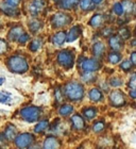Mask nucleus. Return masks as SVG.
I'll return each instance as SVG.
<instances>
[{"label":"nucleus","instance_id":"4","mask_svg":"<svg viewBox=\"0 0 136 149\" xmlns=\"http://www.w3.org/2000/svg\"><path fill=\"white\" fill-rule=\"evenodd\" d=\"M58 63L66 69L72 68L74 63V54L70 50H62L58 53Z\"/></svg>","mask_w":136,"mask_h":149},{"label":"nucleus","instance_id":"16","mask_svg":"<svg viewBox=\"0 0 136 149\" xmlns=\"http://www.w3.org/2000/svg\"><path fill=\"white\" fill-rule=\"evenodd\" d=\"M58 3L61 9L71 10L76 8V6L79 3V0H59Z\"/></svg>","mask_w":136,"mask_h":149},{"label":"nucleus","instance_id":"18","mask_svg":"<svg viewBox=\"0 0 136 149\" xmlns=\"http://www.w3.org/2000/svg\"><path fill=\"white\" fill-rule=\"evenodd\" d=\"M52 42L56 46H62L66 42V33L64 31H60L56 33L52 37Z\"/></svg>","mask_w":136,"mask_h":149},{"label":"nucleus","instance_id":"29","mask_svg":"<svg viewBox=\"0 0 136 149\" xmlns=\"http://www.w3.org/2000/svg\"><path fill=\"white\" fill-rule=\"evenodd\" d=\"M72 112H74V107L70 106V104H64V106L61 107L59 110L60 115H61V116H64V117L70 115Z\"/></svg>","mask_w":136,"mask_h":149},{"label":"nucleus","instance_id":"25","mask_svg":"<svg viewBox=\"0 0 136 149\" xmlns=\"http://www.w3.org/2000/svg\"><path fill=\"white\" fill-rule=\"evenodd\" d=\"M42 45H43L42 38H34V40H31V43L29 45V49L35 52V51H38L42 48Z\"/></svg>","mask_w":136,"mask_h":149},{"label":"nucleus","instance_id":"31","mask_svg":"<svg viewBox=\"0 0 136 149\" xmlns=\"http://www.w3.org/2000/svg\"><path fill=\"white\" fill-rule=\"evenodd\" d=\"M104 127H105V125L103 121H96L95 124H94L93 126V130L94 132H96V133H99V132H101V131L104 130Z\"/></svg>","mask_w":136,"mask_h":149},{"label":"nucleus","instance_id":"9","mask_svg":"<svg viewBox=\"0 0 136 149\" xmlns=\"http://www.w3.org/2000/svg\"><path fill=\"white\" fill-rule=\"evenodd\" d=\"M45 4H46V3H45L44 0H32L28 6L29 13L33 16L38 15V14L43 11L44 8H45Z\"/></svg>","mask_w":136,"mask_h":149},{"label":"nucleus","instance_id":"15","mask_svg":"<svg viewBox=\"0 0 136 149\" xmlns=\"http://www.w3.org/2000/svg\"><path fill=\"white\" fill-rule=\"evenodd\" d=\"M105 19H106V17L103 14H96L90 18V25L94 28H99L105 22Z\"/></svg>","mask_w":136,"mask_h":149},{"label":"nucleus","instance_id":"39","mask_svg":"<svg viewBox=\"0 0 136 149\" xmlns=\"http://www.w3.org/2000/svg\"><path fill=\"white\" fill-rule=\"evenodd\" d=\"M56 99L58 102H62L63 101V97H64V95H63L62 91H61V88L60 87H56Z\"/></svg>","mask_w":136,"mask_h":149},{"label":"nucleus","instance_id":"23","mask_svg":"<svg viewBox=\"0 0 136 149\" xmlns=\"http://www.w3.org/2000/svg\"><path fill=\"white\" fill-rule=\"evenodd\" d=\"M42 28H43V22L38 19H33L31 22H29V29L32 33H37Z\"/></svg>","mask_w":136,"mask_h":149},{"label":"nucleus","instance_id":"44","mask_svg":"<svg viewBox=\"0 0 136 149\" xmlns=\"http://www.w3.org/2000/svg\"><path fill=\"white\" fill-rule=\"evenodd\" d=\"M130 96L132 99H136V88H132L130 91Z\"/></svg>","mask_w":136,"mask_h":149},{"label":"nucleus","instance_id":"22","mask_svg":"<svg viewBox=\"0 0 136 149\" xmlns=\"http://www.w3.org/2000/svg\"><path fill=\"white\" fill-rule=\"evenodd\" d=\"M80 8L84 12H88V11H93L95 9V2L93 0H81L80 1Z\"/></svg>","mask_w":136,"mask_h":149},{"label":"nucleus","instance_id":"38","mask_svg":"<svg viewBox=\"0 0 136 149\" xmlns=\"http://www.w3.org/2000/svg\"><path fill=\"white\" fill-rule=\"evenodd\" d=\"M10 100H11V96H10L9 94H6V93L0 92V102L6 103V102H9Z\"/></svg>","mask_w":136,"mask_h":149},{"label":"nucleus","instance_id":"8","mask_svg":"<svg viewBox=\"0 0 136 149\" xmlns=\"http://www.w3.org/2000/svg\"><path fill=\"white\" fill-rule=\"evenodd\" d=\"M110 101L113 107L120 108L126 103V96L124 93H121L119 91H114L110 95Z\"/></svg>","mask_w":136,"mask_h":149},{"label":"nucleus","instance_id":"17","mask_svg":"<svg viewBox=\"0 0 136 149\" xmlns=\"http://www.w3.org/2000/svg\"><path fill=\"white\" fill-rule=\"evenodd\" d=\"M44 148H59L60 147V142L59 140L56 139V137L54 136H49L47 137L46 140H45V142H44Z\"/></svg>","mask_w":136,"mask_h":149},{"label":"nucleus","instance_id":"47","mask_svg":"<svg viewBox=\"0 0 136 149\" xmlns=\"http://www.w3.org/2000/svg\"><path fill=\"white\" fill-rule=\"evenodd\" d=\"M53 1H56V2H58V1H59V0H53Z\"/></svg>","mask_w":136,"mask_h":149},{"label":"nucleus","instance_id":"14","mask_svg":"<svg viewBox=\"0 0 136 149\" xmlns=\"http://www.w3.org/2000/svg\"><path fill=\"white\" fill-rule=\"evenodd\" d=\"M24 28L22 26H15L13 27L11 30H10L9 34H8V38L9 40H12V42H15V40H18V37L24 33Z\"/></svg>","mask_w":136,"mask_h":149},{"label":"nucleus","instance_id":"28","mask_svg":"<svg viewBox=\"0 0 136 149\" xmlns=\"http://www.w3.org/2000/svg\"><path fill=\"white\" fill-rule=\"evenodd\" d=\"M48 127H49V121L42 120L35 126V128H34V132H35V133H42V132H44Z\"/></svg>","mask_w":136,"mask_h":149},{"label":"nucleus","instance_id":"21","mask_svg":"<svg viewBox=\"0 0 136 149\" xmlns=\"http://www.w3.org/2000/svg\"><path fill=\"white\" fill-rule=\"evenodd\" d=\"M88 96H90V99L92 101H94V102H98V101H101L103 99L102 92L99 88H93V90H90Z\"/></svg>","mask_w":136,"mask_h":149},{"label":"nucleus","instance_id":"1","mask_svg":"<svg viewBox=\"0 0 136 149\" xmlns=\"http://www.w3.org/2000/svg\"><path fill=\"white\" fill-rule=\"evenodd\" d=\"M64 94L70 101H79L82 100L84 96V87L78 82H68L64 87Z\"/></svg>","mask_w":136,"mask_h":149},{"label":"nucleus","instance_id":"46","mask_svg":"<svg viewBox=\"0 0 136 149\" xmlns=\"http://www.w3.org/2000/svg\"><path fill=\"white\" fill-rule=\"evenodd\" d=\"M3 82H4V78H0V85H1Z\"/></svg>","mask_w":136,"mask_h":149},{"label":"nucleus","instance_id":"30","mask_svg":"<svg viewBox=\"0 0 136 149\" xmlns=\"http://www.w3.org/2000/svg\"><path fill=\"white\" fill-rule=\"evenodd\" d=\"M121 60V56L117 51H114L108 54V62L112 63V64H117L118 62H120Z\"/></svg>","mask_w":136,"mask_h":149},{"label":"nucleus","instance_id":"34","mask_svg":"<svg viewBox=\"0 0 136 149\" xmlns=\"http://www.w3.org/2000/svg\"><path fill=\"white\" fill-rule=\"evenodd\" d=\"M130 35H131V33L128 28H121L120 30H119V36H120L122 40H128V38L130 37Z\"/></svg>","mask_w":136,"mask_h":149},{"label":"nucleus","instance_id":"36","mask_svg":"<svg viewBox=\"0 0 136 149\" xmlns=\"http://www.w3.org/2000/svg\"><path fill=\"white\" fill-rule=\"evenodd\" d=\"M8 51V44L4 40L0 38V56H2Z\"/></svg>","mask_w":136,"mask_h":149},{"label":"nucleus","instance_id":"20","mask_svg":"<svg viewBox=\"0 0 136 149\" xmlns=\"http://www.w3.org/2000/svg\"><path fill=\"white\" fill-rule=\"evenodd\" d=\"M16 133H17L16 132V128L14 126H12V125H9L6 128V130H4L2 135L6 141H12L16 136Z\"/></svg>","mask_w":136,"mask_h":149},{"label":"nucleus","instance_id":"13","mask_svg":"<svg viewBox=\"0 0 136 149\" xmlns=\"http://www.w3.org/2000/svg\"><path fill=\"white\" fill-rule=\"evenodd\" d=\"M71 124L76 130H83L85 128V121L83 117L79 114H74V116H71Z\"/></svg>","mask_w":136,"mask_h":149},{"label":"nucleus","instance_id":"35","mask_svg":"<svg viewBox=\"0 0 136 149\" xmlns=\"http://www.w3.org/2000/svg\"><path fill=\"white\" fill-rule=\"evenodd\" d=\"M30 40V35L28 34V33H26V32H24L20 36L18 37V40H17V42H18L19 44H22V45H24V44H26L28 40Z\"/></svg>","mask_w":136,"mask_h":149},{"label":"nucleus","instance_id":"45","mask_svg":"<svg viewBox=\"0 0 136 149\" xmlns=\"http://www.w3.org/2000/svg\"><path fill=\"white\" fill-rule=\"evenodd\" d=\"M94 2L95 3H97V4H98V3H100V2H102V1H103V0H93Z\"/></svg>","mask_w":136,"mask_h":149},{"label":"nucleus","instance_id":"37","mask_svg":"<svg viewBox=\"0 0 136 149\" xmlns=\"http://www.w3.org/2000/svg\"><path fill=\"white\" fill-rule=\"evenodd\" d=\"M120 68L124 72H129L131 68H132V63L130 61H124V62L121 63L120 65Z\"/></svg>","mask_w":136,"mask_h":149},{"label":"nucleus","instance_id":"5","mask_svg":"<svg viewBox=\"0 0 136 149\" xmlns=\"http://www.w3.org/2000/svg\"><path fill=\"white\" fill-rule=\"evenodd\" d=\"M78 64L81 67V69H83L84 72H96L101 67V63L98 60L95 59H86L84 56H81Z\"/></svg>","mask_w":136,"mask_h":149},{"label":"nucleus","instance_id":"41","mask_svg":"<svg viewBox=\"0 0 136 149\" xmlns=\"http://www.w3.org/2000/svg\"><path fill=\"white\" fill-rule=\"evenodd\" d=\"M101 33H102V35H103V36H110V35L113 34V31H112L111 28H104L101 31Z\"/></svg>","mask_w":136,"mask_h":149},{"label":"nucleus","instance_id":"40","mask_svg":"<svg viewBox=\"0 0 136 149\" xmlns=\"http://www.w3.org/2000/svg\"><path fill=\"white\" fill-rule=\"evenodd\" d=\"M129 86L132 88H136V74L131 77L130 81H129Z\"/></svg>","mask_w":136,"mask_h":149},{"label":"nucleus","instance_id":"7","mask_svg":"<svg viewBox=\"0 0 136 149\" xmlns=\"http://www.w3.org/2000/svg\"><path fill=\"white\" fill-rule=\"evenodd\" d=\"M34 143V136L30 133H22L17 135L15 139V145L18 148H28Z\"/></svg>","mask_w":136,"mask_h":149},{"label":"nucleus","instance_id":"12","mask_svg":"<svg viewBox=\"0 0 136 149\" xmlns=\"http://www.w3.org/2000/svg\"><path fill=\"white\" fill-rule=\"evenodd\" d=\"M81 33H82V29H81L80 26H74L72 28L69 30L68 32V34L66 35V40L71 43V42H74L78 38V37L80 36Z\"/></svg>","mask_w":136,"mask_h":149},{"label":"nucleus","instance_id":"42","mask_svg":"<svg viewBox=\"0 0 136 149\" xmlns=\"http://www.w3.org/2000/svg\"><path fill=\"white\" fill-rule=\"evenodd\" d=\"M131 63L133 64V66L136 67V51L131 53Z\"/></svg>","mask_w":136,"mask_h":149},{"label":"nucleus","instance_id":"26","mask_svg":"<svg viewBox=\"0 0 136 149\" xmlns=\"http://www.w3.org/2000/svg\"><path fill=\"white\" fill-rule=\"evenodd\" d=\"M97 115V110L93 107H90V108H86V109L83 110V116H85L86 119L88 120H92L96 117Z\"/></svg>","mask_w":136,"mask_h":149},{"label":"nucleus","instance_id":"6","mask_svg":"<svg viewBox=\"0 0 136 149\" xmlns=\"http://www.w3.org/2000/svg\"><path fill=\"white\" fill-rule=\"evenodd\" d=\"M71 22V16L66 13H56L51 18V25L54 29L63 28Z\"/></svg>","mask_w":136,"mask_h":149},{"label":"nucleus","instance_id":"24","mask_svg":"<svg viewBox=\"0 0 136 149\" xmlns=\"http://www.w3.org/2000/svg\"><path fill=\"white\" fill-rule=\"evenodd\" d=\"M81 79H82L83 82H85V83H93V82L96 81L97 76L95 74H93V72H85L81 76Z\"/></svg>","mask_w":136,"mask_h":149},{"label":"nucleus","instance_id":"43","mask_svg":"<svg viewBox=\"0 0 136 149\" xmlns=\"http://www.w3.org/2000/svg\"><path fill=\"white\" fill-rule=\"evenodd\" d=\"M6 2H9L10 4H13V6H18L22 0H6Z\"/></svg>","mask_w":136,"mask_h":149},{"label":"nucleus","instance_id":"19","mask_svg":"<svg viewBox=\"0 0 136 149\" xmlns=\"http://www.w3.org/2000/svg\"><path fill=\"white\" fill-rule=\"evenodd\" d=\"M105 52V46L104 44L99 42V43H96L93 47V53L96 58H102L103 54Z\"/></svg>","mask_w":136,"mask_h":149},{"label":"nucleus","instance_id":"32","mask_svg":"<svg viewBox=\"0 0 136 149\" xmlns=\"http://www.w3.org/2000/svg\"><path fill=\"white\" fill-rule=\"evenodd\" d=\"M113 12L118 16H121L122 14H124V9H122L121 3H119V2L115 3L114 6H113Z\"/></svg>","mask_w":136,"mask_h":149},{"label":"nucleus","instance_id":"2","mask_svg":"<svg viewBox=\"0 0 136 149\" xmlns=\"http://www.w3.org/2000/svg\"><path fill=\"white\" fill-rule=\"evenodd\" d=\"M6 65L10 72H15V74H24L29 68L27 60L22 56H12L8 60Z\"/></svg>","mask_w":136,"mask_h":149},{"label":"nucleus","instance_id":"10","mask_svg":"<svg viewBox=\"0 0 136 149\" xmlns=\"http://www.w3.org/2000/svg\"><path fill=\"white\" fill-rule=\"evenodd\" d=\"M0 10L8 16H17L19 14L18 8L15 6H13V4H10V3L6 2V1L0 2Z\"/></svg>","mask_w":136,"mask_h":149},{"label":"nucleus","instance_id":"27","mask_svg":"<svg viewBox=\"0 0 136 149\" xmlns=\"http://www.w3.org/2000/svg\"><path fill=\"white\" fill-rule=\"evenodd\" d=\"M121 6H122V9H124V12L126 14H131L134 10V3L131 1V0H124L121 2Z\"/></svg>","mask_w":136,"mask_h":149},{"label":"nucleus","instance_id":"33","mask_svg":"<svg viewBox=\"0 0 136 149\" xmlns=\"http://www.w3.org/2000/svg\"><path fill=\"white\" fill-rule=\"evenodd\" d=\"M122 83H124V81H122V79H121V78H119V77L112 78L111 81H110V84H111L112 86H114V87L120 86V85H122Z\"/></svg>","mask_w":136,"mask_h":149},{"label":"nucleus","instance_id":"11","mask_svg":"<svg viewBox=\"0 0 136 149\" xmlns=\"http://www.w3.org/2000/svg\"><path fill=\"white\" fill-rule=\"evenodd\" d=\"M108 45L114 51H119L124 47V42L119 35H111L108 40Z\"/></svg>","mask_w":136,"mask_h":149},{"label":"nucleus","instance_id":"3","mask_svg":"<svg viewBox=\"0 0 136 149\" xmlns=\"http://www.w3.org/2000/svg\"><path fill=\"white\" fill-rule=\"evenodd\" d=\"M40 108H37V107H34V106H29V107H26L24 109L20 110V116H22L26 121H28V123H34V121H36L40 116Z\"/></svg>","mask_w":136,"mask_h":149}]
</instances>
